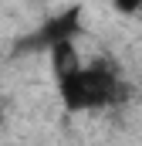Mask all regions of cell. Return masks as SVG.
Listing matches in <instances>:
<instances>
[{"instance_id":"cell-4","label":"cell","mask_w":142,"mask_h":146,"mask_svg":"<svg viewBox=\"0 0 142 146\" xmlns=\"http://www.w3.org/2000/svg\"><path fill=\"white\" fill-rule=\"evenodd\" d=\"M112 3H115L118 14H139V7H142V0H112Z\"/></svg>"},{"instance_id":"cell-5","label":"cell","mask_w":142,"mask_h":146,"mask_svg":"<svg viewBox=\"0 0 142 146\" xmlns=\"http://www.w3.org/2000/svg\"><path fill=\"white\" fill-rule=\"evenodd\" d=\"M139 17H142V7H139Z\"/></svg>"},{"instance_id":"cell-2","label":"cell","mask_w":142,"mask_h":146,"mask_svg":"<svg viewBox=\"0 0 142 146\" xmlns=\"http://www.w3.org/2000/svg\"><path fill=\"white\" fill-rule=\"evenodd\" d=\"M78 21H81V10L71 7V10L61 14V17H51V21H47L41 31H34L27 41H20L17 51H37V48H51V44L61 41V37H74L78 34Z\"/></svg>"},{"instance_id":"cell-3","label":"cell","mask_w":142,"mask_h":146,"mask_svg":"<svg viewBox=\"0 0 142 146\" xmlns=\"http://www.w3.org/2000/svg\"><path fill=\"white\" fill-rule=\"evenodd\" d=\"M51 65H54V75H58V82L61 78H68L81 68V58H78V48H74V41L71 37H61V41H54L51 44Z\"/></svg>"},{"instance_id":"cell-1","label":"cell","mask_w":142,"mask_h":146,"mask_svg":"<svg viewBox=\"0 0 142 146\" xmlns=\"http://www.w3.org/2000/svg\"><path fill=\"white\" fill-rule=\"evenodd\" d=\"M61 99L71 112L81 109H98V106H112V102H122L125 99V88L122 82L115 78V72L108 68L105 61L91 65V68H78L74 75L61 78Z\"/></svg>"}]
</instances>
